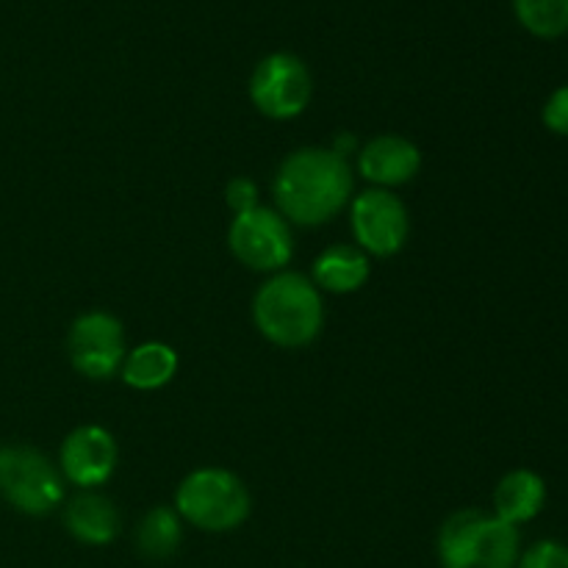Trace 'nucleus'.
<instances>
[{"label": "nucleus", "mask_w": 568, "mask_h": 568, "mask_svg": "<svg viewBox=\"0 0 568 568\" xmlns=\"http://www.w3.org/2000/svg\"><path fill=\"white\" fill-rule=\"evenodd\" d=\"M516 568H568V547L560 541H538L519 555Z\"/></svg>", "instance_id": "a211bd4d"}, {"label": "nucleus", "mask_w": 568, "mask_h": 568, "mask_svg": "<svg viewBox=\"0 0 568 568\" xmlns=\"http://www.w3.org/2000/svg\"><path fill=\"white\" fill-rule=\"evenodd\" d=\"M253 322L261 336L275 347H308L325 327L322 292L311 277L300 275V272H275L255 292Z\"/></svg>", "instance_id": "f03ea898"}, {"label": "nucleus", "mask_w": 568, "mask_h": 568, "mask_svg": "<svg viewBox=\"0 0 568 568\" xmlns=\"http://www.w3.org/2000/svg\"><path fill=\"white\" fill-rule=\"evenodd\" d=\"M178 375V353L164 342H144L128 349L120 377L136 392H159Z\"/></svg>", "instance_id": "2eb2a0df"}, {"label": "nucleus", "mask_w": 568, "mask_h": 568, "mask_svg": "<svg viewBox=\"0 0 568 568\" xmlns=\"http://www.w3.org/2000/svg\"><path fill=\"white\" fill-rule=\"evenodd\" d=\"M227 247H231L233 258L247 270L275 275V272L286 270L294 255L292 225L283 220L277 209L258 205L247 214L233 216L231 227H227Z\"/></svg>", "instance_id": "423d86ee"}, {"label": "nucleus", "mask_w": 568, "mask_h": 568, "mask_svg": "<svg viewBox=\"0 0 568 568\" xmlns=\"http://www.w3.org/2000/svg\"><path fill=\"white\" fill-rule=\"evenodd\" d=\"M250 491L242 477L220 466L194 469L175 491V514L203 532H231L247 521Z\"/></svg>", "instance_id": "20e7f679"}, {"label": "nucleus", "mask_w": 568, "mask_h": 568, "mask_svg": "<svg viewBox=\"0 0 568 568\" xmlns=\"http://www.w3.org/2000/svg\"><path fill=\"white\" fill-rule=\"evenodd\" d=\"M272 194L288 225L320 227L349 205L353 166L331 148H300L277 166Z\"/></svg>", "instance_id": "f257e3e1"}, {"label": "nucleus", "mask_w": 568, "mask_h": 568, "mask_svg": "<svg viewBox=\"0 0 568 568\" xmlns=\"http://www.w3.org/2000/svg\"><path fill=\"white\" fill-rule=\"evenodd\" d=\"M225 200H227V209L233 211V216L239 214H247V211L258 209V186L255 181L250 178H233L225 189Z\"/></svg>", "instance_id": "6ab92c4d"}, {"label": "nucleus", "mask_w": 568, "mask_h": 568, "mask_svg": "<svg viewBox=\"0 0 568 568\" xmlns=\"http://www.w3.org/2000/svg\"><path fill=\"white\" fill-rule=\"evenodd\" d=\"M183 541V521L175 514V508H159L148 510L136 527V549L142 558L148 560H166L178 552Z\"/></svg>", "instance_id": "dca6fc26"}, {"label": "nucleus", "mask_w": 568, "mask_h": 568, "mask_svg": "<svg viewBox=\"0 0 568 568\" xmlns=\"http://www.w3.org/2000/svg\"><path fill=\"white\" fill-rule=\"evenodd\" d=\"M355 247L369 258H392L405 247L410 233L408 209L388 189H369L349 203Z\"/></svg>", "instance_id": "6e6552de"}, {"label": "nucleus", "mask_w": 568, "mask_h": 568, "mask_svg": "<svg viewBox=\"0 0 568 568\" xmlns=\"http://www.w3.org/2000/svg\"><path fill=\"white\" fill-rule=\"evenodd\" d=\"M422 170V153L410 139L383 133L358 150V172L375 189H397L414 181Z\"/></svg>", "instance_id": "9b49d317"}, {"label": "nucleus", "mask_w": 568, "mask_h": 568, "mask_svg": "<svg viewBox=\"0 0 568 568\" xmlns=\"http://www.w3.org/2000/svg\"><path fill=\"white\" fill-rule=\"evenodd\" d=\"M372 264L369 255L355 244H333L316 255L311 266V281L320 292L327 294H353L369 281Z\"/></svg>", "instance_id": "f8f14e48"}, {"label": "nucleus", "mask_w": 568, "mask_h": 568, "mask_svg": "<svg viewBox=\"0 0 568 568\" xmlns=\"http://www.w3.org/2000/svg\"><path fill=\"white\" fill-rule=\"evenodd\" d=\"M314 81L294 53H270L250 75V100L270 120H294L311 103Z\"/></svg>", "instance_id": "0eeeda50"}, {"label": "nucleus", "mask_w": 568, "mask_h": 568, "mask_svg": "<svg viewBox=\"0 0 568 568\" xmlns=\"http://www.w3.org/2000/svg\"><path fill=\"white\" fill-rule=\"evenodd\" d=\"M521 555L519 527L483 510H460L438 530L444 568H516Z\"/></svg>", "instance_id": "7ed1b4c3"}, {"label": "nucleus", "mask_w": 568, "mask_h": 568, "mask_svg": "<svg viewBox=\"0 0 568 568\" xmlns=\"http://www.w3.org/2000/svg\"><path fill=\"white\" fill-rule=\"evenodd\" d=\"M544 505H547V483L530 469L508 471L494 491V516L514 527L536 519Z\"/></svg>", "instance_id": "4468645a"}, {"label": "nucleus", "mask_w": 568, "mask_h": 568, "mask_svg": "<svg viewBox=\"0 0 568 568\" xmlns=\"http://www.w3.org/2000/svg\"><path fill=\"white\" fill-rule=\"evenodd\" d=\"M64 525L75 541L87 547H105L120 536V510L103 494L83 491L67 505Z\"/></svg>", "instance_id": "ddd939ff"}, {"label": "nucleus", "mask_w": 568, "mask_h": 568, "mask_svg": "<svg viewBox=\"0 0 568 568\" xmlns=\"http://www.w3.org/2000/svg\"><path fill=\"white\" fill-rule=\"evenodd\" d=\"M67 349H70V361L78 375L89 381H109L120 375L122 361L128 355L125 327L114 314L87 311L72 322Z\"/></svg>", "instance_id": "1a4fd4ad"}, {"label": "nucleus", "mask_w": 568, "mask_h": 568, "mask_svg": "<svg viewBox=\"0 0 568 568\" xmlns=\"http://www.w3.org/2000/svg\"><path fill=\"white\" fill-rule=\"evenodd\" d=\"M544 125L558 136H568V87L555 89L544 105Z\"/></svg>", "instance_id": "aec40b11"}, {"label": "nucleus", "mask_w": 568, "mask_h": 568, "mask_svg": "<svg viewBox=\"0 0 568 568\" xmlns=\"http://www.w3.org/2000/svg\"><path fill=\"white\" fill-rule=\"evenodd\" d=\"M116 469V442L105 427L81 425L61 442L59 471L67 483L92 491L111 480Z\"/></svg>", "instance_id": "9d476101"}, {"label": "nucleus", "mask_w": 568, "mask_h": 568, "mask_svg": "<svg viewBox=\"0 0 568 568\" xmlns=\"http://www.w3.org/2000/svg\"><path fill=\"white\" fill-rule=\"evenodd\" d=\"M514 11L538 39H558L568 31V0H514Z\"/></svg>", "instance_id": "f3484780"}, {"label": "nucleus", "mask_w": 568, "mask_h": 568, "mask_svg": "<svg viewBox=\"0 0 568 568\" xmlns=\"http://www.w3.org/2000/svg\"><path fill=\"white\" fill-rule=\"evenodd\" d=\"M0 497L26 516H48L64 503V477L39 449L0 447Z\"/></svg>", "instance_id": "39448f33"}]
</instances>
